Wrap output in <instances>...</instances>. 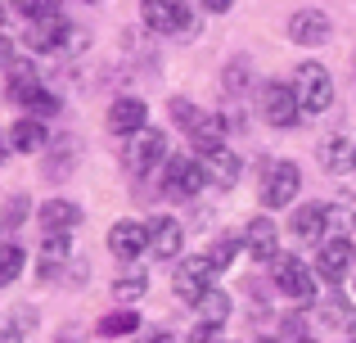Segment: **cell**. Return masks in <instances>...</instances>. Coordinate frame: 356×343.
I'll list each match as a JSON object with an SVG mask.
<instances>
[{
	"label": "cell",
	"mask_w": 356,
	"mask_h": 343,
	"mask_svg": "<svg viewBox=\"0 0 356 343\" xmlns=\"http://www.w3.org/2000/svg\"><path fill=\"white\" fill-rule=\"evenodd\" d=\"M181 244H185L181 221H172V217H154L149 221V248H154V257H176Z\"/></svg>",
	"instance_id": "5bb4252c"
},
{
	"label": "cell",
	"mask_w": 356,
	"mask_h": 343,
	"mask_svg": "<svg viewBox=\"0 0 356 343\" xmlns=\"http://www.w3.org/2000/svg\"><path fill=\"white\" fill-rule=\"evenodd\" d=\"M243 81H248V59H235V63H230V72H226V86L239 90Z\"/></svg>",
	"instance_id": "1f68e13d"
},
{
	"label": "cell",
	"mask_w": 356,
	"mask_h": 343,
	"mask_svg": "<svg viewBox=\"0 0 356 343\" xmlns=\"http://www.w3.org/2000/svg\"><path fill=\"white\" fill-rule=\"evenodd\" d=\"M163 159H167V136L154 131V127H149V131H140L136 141L127 145V172H136V176H149Z\"/></svg>",
	"instance_id": "ba28073f"
},
{
	"label": "cell",
	"mask_w": 356,
	"mask_h": 343,
	"mask_svg": "<svg viewBox=\"0 0 356 343\" xmlns=\"http://www.w3.org/2000/svg\"><path fill=\"white\" fill-rule=\"evenodd\" d=\"M208 185V168H203L199 159H167V176H163V190L172 194V199H194V194Z\"/></svg>",
	"instance_id": "5b68a950"
},
{
	"label": "cell",
	"mask_w": 356,
	"mask_h": 343,
	"mask_svg": "<svg viewBox=\"0 0 356 343\" xmlns=\"http://www.w3.org/2000/svg\"><path fill=\"white\" fill-rule=\"evenodd\" d=\"M68 41H72V27H68L63 14L36 18L32 32H27V45H32V50H59V45H68Z\"/></svg>",
	"instance_id": "4fadbf2b"
},
{
	"label": "cell",
	"mask_w": 356,
	"mask_h": 343,
	"mask_svg": "<svg viewBox=\"0 0 356 343\" xmlns=\"http://www.w3.org/2000/svg\"><path fill=\"white\" fill-rule=\"evenodd\" d=\"M140 14H145L149 32H163V36L194 32V14L185 9V0H140Z\"/></svg>",
	"instance_id": "7a4b0ae2"
},
{
	"label": "cell",
	"mask_w": 356,
	"mask_h": 343,
	"mask_svg": "<svg viewBox=\"0 0 356 343\" xmlns=\"http://www.w3.org/2000/svg\"><path fill=\"white\" fill-rule=\"evenodd\" d=\"M9 150H14V141H9V136H5V131H0V159H5V154H9Z\"/></svg>",
	"instance_id": "e575fe53"
},
{
	"label": "cell",
	"mask_w": 356,
	"mask_h": 343,
	"mask_svg": "<svg viewBox=\"0 0 356 343\" xmlns=\"http://www.w3.org/2000/svg\"><path fill=\"white\" fill-rule=\"evenodd\" d=\"M325 221H330V208H325V203H302V208H293L289 226H293L298 239H321Z\"/></svg>",
	"instance_id": "d6986e66"
},
{
	"label": "cell",
	"mask_w": 356,
	"mask_h": 343,
	"mask_svg": "<svg viewBox=\"0 0 356 343\" xmlns=\"http://www.w3.org/2000/svg\"><path fill=\"white\" fill-rule=\"evenodd\" d=\"M321 312H325V321H330V326H339V330H343V326H352V312L343 308L339 298H330V303H325Z\"/></svg>",
	"instance_id": "f546056e"
},
{
	"label": "cell",
	"mask_w": 356,
	"mask_h": 343,
	"mask_svg": "<svg viewBox=\"0 0 356 343\" xmlns=\"http://www.w3.org/2000/svg\"><path fill=\"white\" fill-rule=\"evenodd\" d=\"M18 9H23L27 18H50V14H59V0H18Z\"/></svg>",
	"instance_id": "83f0119b"
},
{
	"label": "cell",
	"mask_w": 356,
	"mask_h": 343,
	"mask_svg": "<svg viewBox=\"0 0 356 343\" xmlns=\"http://www.w3.org/2000/svg\"><path fill=\"white\" fill-rule=\"evenodd\" d=\"M190 141H194V150L199 154H221L226 150V122H221V118H199V122L190 127Z\"/></svg>",
	"instance_id": "ac0fdd59"
},
{
	"label": "cell",
	"mask_w": 356,
	"mask_h": 343,
	"mask_svg": "<svg viewBox=\"0 0 356 343\" xmlns=\"http://www.w3.org/2000/svg\"><path fill=\"white\" fill-rule=\"evenodd\" d=\"M208 181H217V185H235V181H239V159H235L230 150L212 154V159H208Z\"/></svg>",
	"instance_id": "603a6c76"
},
{
	"label": "cell",
	"mask_w": 356,
	"mask_h": 343,
	"mask_svg": "<svg viewBox=\"0 0 356 343\" xmlns=\"http://www.w3.org/2000/svg\"><path fill=\"white\" fill-rule=\"evenodd\" d=\"M172 118L181 127H194V122H199V109H194L190 99H172Z\"/></svg>",
	"instance_id": "4dcf8cb0"
},
{
	"label": "cell",
	"mask_w": 356,
	"mask_h": 343,
	"mask_svg": "<svg viewBox=\"0 0 356 343\" xmlns=\"http://www.w3.org/2000/svg\"><path fill=\"white\" fill-rule=\"evenodd\" d=\"M14 63V41H9V32H0V68H9Z\"/></svg>",
	"instance_id": "d6a6232c"
},
{
	"label": "cell",
	"mask_w": 356,
	"mask_h": 343,
	"mask_svg": "<svg viewBox=\"0 0 356 343\" xmlns=\"http://www.w3.org/2000/svg\"><path fill=\"white\" fill-rule=\"evenodd\" d=\"M41 226L50 235H68L72 226H81V208L68 199H50V203H41Z\"/></svg>",
	"instance_id": "2e32d148"
},
{
	"label": "cell",
	"mask_w": 356,
	"mask_h": 343,
	"mask_svg": "<svg viewBox=\"0 0 356 343\" xmlns=\"http://www.w3.org/2000/svg\"><path fill=\"white\" fill-rule=\"evenodd\" d=\"M199 5H203V9H208V14H226V9H230V5H235V0H199Z\"/></svg>",
	"instance_id": "836d02e7"
},
{
	"label": "cell",
	"mask_w": 356,
	"mask_h": 343,
	"mask_svg": "<svg viewBox=\"0 0 356 343\" xmlns=\"http://www.w3.org/2000/svg\"><path fill=\"white\" fill-rule=\"evenodd\" d=\"M293 90H298V104L307 109V113H325L334 99V81H330V68L316 59L298 63L293 68Z\"/></svg>",
	"instance_id": "6da1fadb"
},
{
	"label": "cell",
	"mask_w": 356,
	"mask_h": 343,
	"mask_svg": "<svg viewBox=\"0 0 356 343\" xmlns=\"http://www.w3.org/2000/svg\"><path fill=\"white\" fill-rule=\"evenodd\" d=\"M145 289H149V280H145V276H136V271L122 276V280H113V298H122V303H136Z\"/></svg>",
	"instance_id": "d4e9b609"
},
{
	"label": "cell",
	"mask_w": 356,
	"mask_h": 343,
	"mask_svg": "<svg viewBox=\"0 0 356 343\" xmlns=\"http://www.w3.org/2000/svg\"><path fill=\"white\" fill-rule=\"evenodd\" d=\"M243 244H248V253L257 257V262H270L275 257V221L270 217H252L248 221V230H243Z\"/></svg>",
	"instance_id": "9a60e30c"
},
{
	"label": "cell",
	"mask_w": 356,
	"mask_h": 343,
	"mask_svg": "<svg viewBox=\"0 0 356 343\" xmlns=\"http://www.w3.org/2000/svg\"><path fill=\"white\" fill-rule=\"evenodd\" d=\"M27 208H32V203H27V194H9V203H5V212H0V221H5L9 230H14V226H23Z\"/></svg>",
	"instance_id": "4316f807"
},
{
	"label": "cell",
	"mask_w": 356,
	"mask_h": 343,
	"mask_svg": "<svg viewBox=\"0 0 356 343\" xmlns=\"http://www.w3.org/2000/svg\"><path fill=\"white\" fill-rule=\"evenodd\" d=\"M194 312H199L203 321H217V326H226V317H230V294L221 289V285H212V289L203 294L199 303H194Z\"/></svg>",
	"instance_id": "44dd1931"
},
{
	"label": "cell",
	"mask_w": 356,
	"mask_h": 343,
	"mask_svg": "<svg viewBox=\"0 0 356 343\" xmlns=\"http://www.w3.org/2000/svg\"><path fill=\"white\" fill-rule=\"evenodd\" d=\"M321 163H325L330 172H348L352 163H356L352 141H348V136H325V145H321Z\"/></svg>",
	"instance_id": "ffe728a7"
},
{
	"label": "cell",
	"mask_w": 356,
	"mask_h": 343,
	"mask_svg": "<svg viewBox=\"0 0 356 343\" xmlns=\"http://www.w3.org/2000/svg\"><path fill=\"white\" fill-rule=\"evenodd\" d=\"M330 14H321V9H298L293 18H289V36H293V45H325L330 41Z\"/></svg>",
	"instance_id": "8fae6325"
},
{
	"label": "cell",
	"mask_w": 356,
	"mask_h": 343,
	"mask_svg": "<svg viewBox=\"0 0 356 343\" xmlns=\"http://www.w3.org/2000/svg\"><path fill=\"white\" fill-rule=\"evenodd\" d=\"M348 266H352V244L343 235L330 239V244L316 253V276H321V280H330V285H339L343 276H348Z\"/></svg>",
	"instance_id": "7c38bea8"
},
{
	"label": "cell",
	"mask_w": 356,
	"mask_h": 343,
	"mask_svg": "<svg viewBox=\"0 0 356 343\" xmlns=\"http://www.w3.org/2000/svg\"><path fill=\"white\" fill-rule=\"evenodd\" d=\"M190 343H221V326L217 321H199V326L190 330Z\"/></svg>",
	"instance_id": "f1b7e54d"
},
{
	"label": "cell",
	"mask_w": 356,
	"mask_h": 343,
	"mask_svg": "<svg viewBox=\"0 0 356 343\" xmlns=\"http://www.w3.org/2000/svg\"><path fill=\"white\" fill-rule=\"evenodd\" d=\"M145 122H149V104L145 99H136V95L113 99V109H108V131L113 136H140Z\"/></svg>",
	"instance_id": "9c48e42d"
},
{
	"label": "cell",
	"mask_w": 356,
	"mask_h": 343,
	"mask_svg": "<svg viewBox=\"0 0 356 343\" xmlns=\"http://www.w3.org/2000/svg\"><path fill=\"white\" fill-rule=\"evenodd\" d=\"M261 118H266L270 127H298V118H302V104H298V90L284 86V81H270L266 90H261Z\"/></svg>",
	"instance_id": "8992f818"
},
{
	"label": "cell",
	"mask_w": 356,
	"mask_h": 343,
	"mask_svg": "<svg viewBox=\"0 0 356 343\" xmlns=\"http://www.w3.org/2000/svg\"><path fill=\"white\" fill-rule=\"evenodd\" d=\"M145 343H176V339H172V335H149Z\"/></svg>",
	"instance_id": "d590c367"
},
{
	"label": "cell",
	"mask_w": 356,
	"mask_h": 343,
	"mask_svg": "<svg viewBox=\"0 0 356 343\" xmlns=\"http://www.w3.org/2000/svg\"><path fill=\"white\" fill-rule=\"evenodd\" d=\"M136 330H140V317L131 308L108 312V317L99 321V335H104V339H122V335H136Z\"/></svg>",
	"instance_id": "7402d4cb"
},
{
	"label": "cell",
	"mask_w": 356,
	"mask_h": 343,
	"mask_svg": "<svg viewBox=\"0 0 356 343\" xmlns=\"http://www.w3.org/2000/svg\"><path fill=\"white\" fill-rule=\"evenodd\" d=\"M235 253H239V239H235V235H221L217 244H212V253H208V257L217 262V271H226V266L235 262Z\"/></svg>",
	"instance_id": "484cf974"
},
{
	"label": "cell",
	"mask_w": 356,
	"mask_h": 343,
	"mask_svg": "<svg viewBox=\"0 0 356 343\" xmlns=\"http://www.w3.org/2000/svg\"><path fill=\"white\" fill-rule=\"evenodd\" d=\"M298 190H302L298 163H270L266 181H261V208H289Z\"/></svg>",
	"instance_id": "52a82bcc"
},
{
	"label": "cell",
	"mask_w": 356,
	"mask_h": 343,
	"mask_svg": "<svg viewBox=\"0 0 356 343\" xmlns=\"http://www.w3.org/2000/svg\"><path fill=\"white\" fill-rule=\"evenodd\" d=\"M9 141H14L18 154H41L45 141H50V131H45L41 118H18V122L9 127Z\"/></svg>",
	"instance_id": "e0dca14e"
},
{
	"label": "cell",
	"mask_w": 356,
	"mask_h": 343,
	"mask_svg": "<svg viewBox=\"0 0 356 343\" xmlns=\"http://www.w3.org/2000/svg\"><path fill=\"white\" fill-rule=\"evenodd\" d=\"M108 248H113V257H122V262H136L149 248V226H140V221H118V226H108Z\"/></svg>",
	"instance_id": "30bf717a"
},
{
	"label": "cell",
	"mask_w": 356,
	"mask_h": 343,
	"mask_svg": "<svg viewBox=\"0 0 356 343\" xmlns=\"http://www.w3.org/2000/svg\"><path fill=\"white\" fill-rule=\"evenodd\" d=\"M212 276H217V262L208 253H194L185 257V266H176V298L185 303H199L203 294L212 289Z\"/></svg>",
	"instance_id": "277c9868"
},
{
	"label": "cell",
	"mask_w": 356,
	"mask_h": 343,
	"mask_svg": "<svg viewBox=\"0 0 356 343\" xmlns=\"http://www.w3.org/2000/svg\"><path fill=\"white\" fill-rule=\"evenodd\" d=\"M289 343H312V339H307V335H302V339H289Z\"/></svg>",
	"instance_id": "8d00e7d4"
},
{
	"label": "cell",
	"mask_w": 356,
	"mask_h": 343,
	"mask_svg": "<svg viewBox=\"0 0 356 343\" xmlns=\"http://www.w3.org/2000/svg\"><path fill=\"white\" fill-rule=\"evenodd\" d=\"M18 271H23V248L18 244H0V289L18 280Z\"/></svg>",
	"instance_id": "cb8c5ba5"
},
{
	"label": "cell",
	"mask_w": 356,
	"mask_h": 343,
	"mask_svg": "<svg viewBox=\"0 0 356 343\" xmlns=\"http://www.w3.org/2000/svg\"><path fill=\"white\" fill-rule=\"evenodd\" d=\"M275 289L284 294V298H293V303H316V276H312V266H307L302 257H293V253L275 257Z\"/></svg>",
	"instance_id": "3957f363"
},
{
	"label": "cell",
	"mask_w": 356,
	"mask_h": 343,
	"mask_svg": "<svg viewBox=\"0 0 356 343\" xmlns=\"http://www.w3.org/2000/svg\"><path fill=\"white\" fill-rule=\"evenodd\" d=\"M257 343H275V339H257Z\"/></svg>",
	"instance_id": "74e56055"
}]
</instances>
